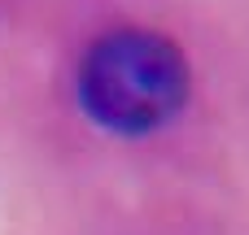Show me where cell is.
I'll return each mask as SVG.
<instances>
[{
    "instance_id": "obj_1",
    "label": "cell",
    "mask_w": 249,
    "mask_h": 235,
    "mask_svg": "<svg viewBox=\"0 0 249 235\" xmlns=\"http://www.w3.org/2000/svg\"><path fill=\"white\" fill-rule=\"evenodd\" d=\"M79 105L101 131L149 135L188 105V57L158 31H109L79 65Z\"/></svg>"
}]
</instances>
